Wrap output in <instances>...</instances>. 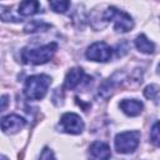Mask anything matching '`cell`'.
Instances as JSON below:
<instances>
[{
  "label": "cell",
  "mask_w": 160,
  "mask_h": 160,
  "mask_svg": "<svg viewBox=\"0 0 160 160\" xmlns=\"http://www.w3.org/2000/svg\"><path fill=\"white\" fill-rule=\"evenodd\" d=\"M135 46L140 52L144 54H152L155 50V45L152 41H150L144 34H140L135 39Z\"/></svg>",
  "instance_id": "obj_12"
},
{
  "label": "cell",
  "mask_w": 160,
  "mask_h": 160,
  "mask_svg": "<svg viewBox=\"0 0 160 160\" xmlns=\"http://www.w3.org/2000/svg\"><path fill=\"white\" fill-rule=\"evenodd\" d=\"M159 70H160V64H159Z\"/></svg>",
  "instance_id": "obj_20"
},
{
  "label": "cell",
  "mask_w": 160,
  "mask_h": 160,
  "mask_svg": "<svg viewBox=\"0 0 160 160\" xmlns=\"http://www.w3.org/2000/svg\"><path fill=\"white\" fill-rule=\"evenodd\" d=\"M39 160H55L54 152H52L49 148H44L42 151H41V154H40Z\"/></svg>",
  "instance_id": "obj_17"
},
{
  "label": "cell",
  "mask_w": 160,
  "mask_h": 160,
  "mask_svg": "<svg viewBox=\"0 0 160 160\" xmlns=\"http://www.w3.org/2000/svg\"><path fill=\"white\" fill-rule=\"evenodd\" d=\"M49 5L55 12H61L62 14L69 9L70 1H50Z\"/></svg>",
  "instance_id": "obj_15"
},
{
  "label": "cell",
  "mask_w": 160,
  "mask_h": 160,
  "mask_svg": "<svg viewBox=\"0 0 160 160\" xmlns=\"http://www.w3.org/2000/svg\"><path fill=\"white\" fill-rule=\"evenodd\" d=\"M159 90H160V88H159L158 85H149V86L145 88L144 95H145L148 99H155L156 95L159 94Z\"/></svg>",
  "instance_id": "obj_16"
},
{
  "label": "cell",
  "mask_w": 160,
  "mask_h": 160,
  "mask_svg": "<svg viewBox=\"0 0 160 160\" xmlns=\"http://www.w3.org/2000/svg\"><path fill=\"white\" fill-rule=\"evenodd\" d=\"M119 106L128 116H138L144 109L142 102L136 99H124L120 101Z\"/></svg>",
  "instance_id": "obj_10"
},
{
  "label": "cell",
  "mask_w": 160,
  "mask_h": 160,
  "mask_svg": "<svg viewBox=\"0 0 160 160\" xmlns=\"http://www.w3.org/2000/svg\"><path fill=\"white\" fill-rule=\"evenodd\" d=\"M39 11H40V2H38V1L26 0V1H21L19 4L18 12L21 16H30V15H34Z\"/></svg>",
  "instance_id": "obj_11"
},
{
  "label": "cell",
  "mask_w": 160,
  "mask_h": 160,
  "mask_svg": "<svg viewBox=\"0 0 160 160\" xmlns=\"http://www.w3.org/2000/svg\"><path fill=\"white\" fill-rule=\"evenodd\" d=\"M102 19L105 21H112L114 22V29L119 32H126V31H129L134 28L132 18L128 12H125L122 10H119L114 6H110L104 11Z\"/></svg>",
  "instance_id": "obj_3"
},
{
  "label": "cell",
  "mask_w": 160,
  "mask_h": 160,
  "mask_svg": "<svg viewBox=\"0 0 160 160\" xmlns=\"http://www.w3.org/2000/svg\"><path fill=\"white\" fill-rule=\"evenodd\" d=\"M26 125V120L16 114L6 115L1 119V130L5 134H15Z\"/></svg>",
  "instance_id": "obj_8"
},
{
  "label": "cell",
  "mask_w": 160,
  "mask_h": 160,
  "mask_svg": "<svg viewBox=\"0 0 160 160\" xmlns=\"http://www.w3.org/2000/svg\"><path fill=\"white\" fill-rule=\"evenodd\" d=\"M50 84H51L50 76L44 74L32 75L28 78L25 81L24 94L29 100H40L46 95Z\"/></svg>",
  "instance_id": "obj_2"
},
{
  "label": "cell",
  "mask_w": 160,
  "mask_h": 160,
  "mask_svg": "<svg viewBox=\"0 0 160 160\" xmlns=\"http://www.w3.org/2000/svg\"><path fill=\"white\" fill-rule=\"evenodd\" d=\"M56 49H58L56 42H49L46 45L34 48V49L25 48L21 51V59L25 64H34V65L45 64L52 58Z\"/></svg>",
  "instance_id": "obj_1"
},
{
  "label": "cell",
  "mask_w": 160,
  "mask_h": 160,
  "mask_svg": "<svg viewBox=\"0 0 160 160\" xmlns=\"http://www.w3.org/2000/svg\"><path fill=\"white\" fill-rule=\"evenodd\" d=\"M86 58L91 61H100V62H105L109 61L112 56V49L104 41H96L94 44H91L86 52H85Z\"/></svg>",
  "instance_id": "obj_5"
},
{
  "label": "cell",
  "mask_w": 160,
  "mask_h": 160,
  "mask_svg": "<svg viewBox=\"0 0 160 160\" xmlns=\"http://www.w3.org/2000/svg\"><path fill=\"white\" fill-rule=\"evenodd\" d=\"M91 81V78L84 72L81 68H72L68 71L65 81H64V88L69 90H74L76 88L84 86Z\"/></svg>",
  "instance_id": "obj_7"
},
{
  "label": "cell",
  "mask_w": 160,
  "mask_h": 160,
  "mask_svg": "<svg viewBox=\"0 0 160 160\" xmlns=\"http://www.w3.org/2000/svg\"><path fill=\"white\" fill-rule=\"evenodd\" d=\"M150 140L154 145L160 148V120L152 125L151 131H150Z\"/></svg>",
  "instance_id": "obj_14"
},
{
  "label": "cell",
  "mask_w": 160,
  "mask_h": 160,
  "mask_svg": "<svg viewBox=\"0 0 160 160\" xmlns=\"http://www.w3.org/2000/svg\"><path fill=\"white\" fill-rule=\"evenodd\" d=\"M1 160H8V158L5 155H1Z\"/></svg>",
  "instance_id": "obj_19"
},
{
  "label": "cell",
  "mask_w": 160,
  "mask_h": 160,
  "mask_svg": "<svg viewBox=\"0 0 160 160\" xmlns=\"http://www.w3.org/2000/svg\"><path fill=\"white\" fill-rule=\"evenodd\" d=\"M115 149L120 154H130L136 150L140 142V131H124L115 136Z\"/></svg>",
  "instance_id": "obj_4"
},
{
  "label": "cell",
  "mask_w": 160,
  "mask_h": 160,
  "mask_svg": "<svg viewBox=\"0 0 160 160\" xmlns=\"http://www.w3.org/2000/svg\"><path fill=\"white\" fill-rule=\"evenodd\" d=\"M51 25L42 21V20H31L25 28V32H35V31H44L46 29H50Z\"/></svg>",
  "instance_id": "obj_13"
},
{
  "label": "cell",
  "mask_w": 160,
  "mask_h": 160,
  "mask_svg": "<svg viewBox=\"0 0 160 160\" xmlns=\"http://www.w3.org/2000/svg\"><path fill=\"white\" fill-rule=\"evenodd\" d=\"M59 126H60V129L64 132L72 134V135H76V134L82 132V130L85 128L82 119L78 114H75V112H65L60 118Z\"/></svg>",
  "instance_id": "obj_6"
},
{
  "label": "cell",
  "mask_w": 160,
  "mask_h": 160,
  "mask_svg": "<svg viewBox=\"0 0 160 160\" xmlns=\"http://www.w3.org/2000/svg\"><path fill=\"white\" fill-rule=\"evenodd\" d=\"M8 95H2L1 96V111H4L6 109V104H8Z\"/></svg>",
  "instance_id": "obj_18"
},
{
  "label": "cell",
  "mask_w": 160,
  "mask_h": 160,
  "mask_svg": "<svg viewBox=\"0 0 160 160\" xmlns=\"http://www.w3.org/2000/svg\"><path fill=\"white\" fill-rule=\"evenodd\" d=\"M111 151L108 144L102 141H94L89 148L90 160H110Z\"/></svg>",
  "instance_id": "obj_9"
}]
</instances>
